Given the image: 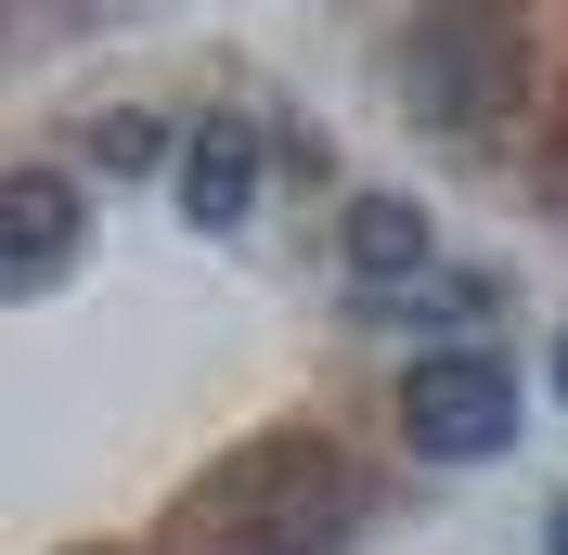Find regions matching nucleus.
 Returning a JSON list of instances; mask_svg holds the SVG:
<instances>
[{
  "instance_id": "6",
  "label": "nucleus",
  "mask_w": 568,
  "mask_h": 555,
  "mask_svg": "<svg viewBox=\"0 0 568 555\" xmlns=\"http://www.w3.org/2000/svg\"><path fill=\"white\" fill-rule=\"evenodd\" d=\"M349 272L375 284V297L426 284V208L414 194H349Z\"/></svg>"
},
{
  "instance_id": "5",
  "label": "nucleus",
  "mask_w": 568,
  "mask_h": 555,
  "mask_svg": "<svg viewBox=\"0 0 568 555\" xmlns=\"http://www.w3.org/2000/svg\"><path fill=\"white\" fill-rule=\"evenodd\" d=\"M169 181H181L169 208L194 220V233H233V220L258 208V130H246V117H207V130L169 155Z\"/></svg>"
},
{
  "instance_id": "3",
  "label": "nucleus",
  "mask_w": 568,
  "mask_h": 555,
  "mask_svg": "<svg viewBox=\"0 0 568 555\" xmlns=\"http://www.w3.org/2000/svg\"><path fill=\"white\" fill-rule=\"evenodd\" d=\"M517 375H504L491 349H426L414 387H400V440H414V465H491V452H517Z\"/></svg>"
},
{
  "instance_id": "7",
  "label": "nucleus",
  "mask_w": 568,
  "mask_h": 555,
  "mask_svg": "<svg viewBox=\"0 0 568 555\" xmlns=\"http://www.w3.org/2000/svg\"><path fill=\"white\" fill-rule=\"evenodd\" d=\"M375 311H400V323H491V284L478 272H426V284H400V297H375Z\"/></svg>"
},
{
  "instance_id": "4",
  "label": "nucleus",
  "mask_w": 568,
  "mask_h": 555,
  "mask_svg": "<svg viewBox=\"0 0 568 555\" xmlns=\"http://www.w3.org/2000/svg\"><path fill=\"white\" fill-rule=\"evenodd\" d=\"M78 220H91V194L65 169H13L0 181V284L13 297H52L65 259H78Z\"/></svg>"
},
{
  "instance_id": "2",
  "label": "nucleus",
  "mask_w": 568,
  "mask_h": 555,
  "mask_svg": "<svg viewBox=\"0 0 568 555\" xmlns=\"http://www.w3.org/2000/svg\"><path fill=\"white\" fill-rule=\"evenodd\" d=\"M349 504H362V478L323 440H272V452H246V465L220 478L233 555H336L349 543Z\"/></svg>"
},
{
  "instance_id": "8",
  "label": "nucleus",
  "mask_w": 568,
  "mask_h": 555,
  "mask_svg": "<svg viewBox=\"0 0 568 555\" xmlns=\"http://www.w3.org/2000/svg\"><path fill=\"white\" fill-rule=\"evenodd\" d=\"M91 155H104V169H155L169 142H155V117H104V130H91Z\"/></svg>"
},
{
  "instance_id": "1",
  "label": "nucleus",
  "mask_w": 568,
  "mask_h": 555,
  "mask_svg": "<svg viewBox=\"0 0 568 555\" xmlns=\"http://www.w3.org/2000/svg\"><path fill=\"white\" fill-rule=\"evenodd\" d=\"M400 104H414L426 130L478 142L517 104V13H504V0H426L414 27H400Z\"/></svg>"
},
{
  "instance_id": "9",
  "label": "nucleus",
  "mask_w": 568,
  "mask_h": 555,
  "mask_svg": "<svg viewBox=\"0 0 568 555\" xmlns=\"http://www.w3.org/2000/svg\"><path fill=\"white\" fill-rule=\"evenodd\" d=\"M542 555H568V504H556V517H542Z\"/></svg>"
}]
</instances>
